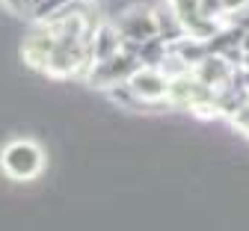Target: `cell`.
I'll use <instances>...</instances> for the list:
<instances>
[{"label":"cell","instance_id":"cell-1","mask_svg":"<svg viewBox=\"0 0 249 231\" xmlns=\"http://www.w3.org/2000/svg\"><path fill=\"white\" fill-rule=\"evenodd\" d=\"M0 169L12 181H33L45 169V151L33 140H15L0 151Z\"/></svg>","mask_w":249,"mask_h":231},{"label":"cell","instance_id":"cell-2","mask_svg":"<svg viewBox=\"0 0 249 231\" xmlns=\"http://www.w3.org/2000/svg\"><path fill=\"white\" fill-rule=\"evenodd\" d=\"M128 86L140 98V104H154V101H160V98L169 95V77L160 69H151V65H140L128 77Z\"/></svg>","mask_w":249,"mask_h":231},{"label":"cell","instance_id":"cell-3","mask_svg":"<svg viewBox=\"0 0 249 231\" xmlns=\"http://www.w3.org/2000/svg\"><path fill=\"white\" fill-rule=\"evenodd\" d=\"M116 30L122 33L124 42H145L151 36H158V24H154V12L145 6H131L124 9L116 21Z\"/></svg>","mask_w":249,"mask_h":231},{"label":"cell","instance_id":"cell-4","mask_svg":"<svg viewBox=\"0 0 249 231\" xmlns=\"http://www.w3.org/2000/svg\"><path fill=\"white\" fill-rule=\"evenodd\" d=\"M124 45L122 39V33L116 30V24H98L95 30V36H92V62H98V59H110L113 53H119Z\"/></svg>","mask_w":249,"mask_h":231},{"label":"cell","instance_id":"cell-5","mask_svg":"<svg viewBox=\"0 0 249 231\" xmlns=\"http://www.w3.org/2000/svg\"><path fill=\"white\" fill-rule=\"evenodd\" d=\"M51 48H53V36L42 27L36 33H30L27 42H24V59L27 65H33V69L45 71V65H48V56H51Z\"/></svg>","mask_w":249,"mask_h":231},{"label":"cell","instance_id":"cell-6","mask_svg":"<svg viewBox=\"0 0 249 231\" xmlns=\"http://www.w3.org/2000/svg\"><path fill=\"white\" fill-rule=\"evenodd\" d=\"M154 24H158V36H160L163 42H169V45L187 36V33H184V24H181V18L175 15L172 6H158V9H154Z\"/></svg>","mask_w":249,"mask_h":231},{"label":"cell","instance_id":"cell-7","mask_svg":"<svg viewBox=\"0 0 249 231\" xmlns=\"http://www.w3.org/2000/svg\"><path fill=\"white\" fill-rule=\"evenodd\" d=\"M196 9L202 18H220L223 15V0H196Z\"/></svg>","mask_w":249,"mask_h":231}]
</instances>
